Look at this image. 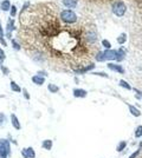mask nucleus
<instances>
[{
	"mask_svg": "<svg viewBox=\"0 0 142 158\" xmlns=\"http://www.w3.org/2000/svg\"><path fill=\"white\" fill-rule=\"evenodd\" d=\"M62 21H64L65 24H75L77 21V15L72 10H64L61 12Z\"/></svg>",
	"mask_w": 142,
	"mask_h": 158,
	"instance_id": "nucleus-1",
	"label": "nucleus"
},
{
	"mask_svg": "<svg viewBox=\"0 0 142 158\" xmlns=\"http://www.w3.org/2000/svg\"><path fill=\"white\" fill-rule=\"evenodd\" d=\"M111 10H113V13L115 14V15H117V17H123L126 14V12H127V6H126V4L123 1L117 0V1H115L113 4Z\"/></svg>",
	"mask_w": 142,
	"mask_h": 158,
	"instance_id": "nucleus-2",
	"label": "nucleus"
},
{
	"mask_svg": "<svg viewBox=\"0 0 142 158\" xmlns=\"http://www.w3.org/2000/svg\"><path fill=\"white\" fill-rule=\"evenodd\" d=\"M11 155V145L7 139H0V158H7Z\"/></svg>",
	"mask_w": 142,
	"mask_h": 158,
	"instance_id": "nucleus-3",
	"label": "nucleus"
},
{
	"mask_svg": "<svg viewBox=\"0 0 142 158\" xmlns=\"http://www.w3.org/2000/svg\"><path fill=\"white\" fill-rule=\"evenodd\" d=\"M23 157L24 158H36V152H34L33 148H26L21 150Z\"/></svg>",
	"mask_w": 142,
	"mask_h": 158,
	"instance_id": "nucleus-4",
	"label": "nucleus"
},
{
	"mask_svg": "<svg viewBox=\"0 0 142 158\" xmlns=\"http://www.w3.org/2000/svg\"><path fill=\"white\" fill-rule=\"evenodd\" d=\"M104 56V60H115L116 58V50H107L103 52Z\"/></svg>",
	"mask_w": 142,
	"mask_h": 158,
	"instance_id": "nucleus-5",
	"label": "nucleus"
},
{
	"mask_svg": "<svg viewBox=\"0 0 142 158\" xmlns=\"http://www.w3.org/2000/svg\"><path fill=\"white\" fill-rule=\"evenodd\" d=\"M108 69L109 70H113L114 72H118V73H124V69L122 67L121 65H117V64H113V63H109L108 64Z\"/></svg>",
	"mask_w": 142,
	"mask_h": 158,
	"instance_id": "nucleus-6",
	"label": "nucleus"
},
{
	"mask_svg": "<svg viewBox=\"0 0 142 158\" xmlns=\"http://www.w3.org/2000/svg\"><path fill=\"white\" fill-rule=\"evenodd\" d=\"M87 94H88V92L83 89H75L74 90V97H76V98H85Z\"/></svg>",
	"mask_w": 142,
	"mask_h": 158,
	"instance_id": "nucleus-7",
	"label": "nucleus"
},
{
	"mask_svg": "<svg viewBox=\"0 0 142 158\" xmlns=\"http://www.w3.org/2000/svg\"><path fill=\"white\" fill-rule=\"evenodd\" d=\"M126 58V48H120V50H116V61H122Z\"/></svg>",
	"mask_w": 142,
	"mask_h": 158,
	"instance_id": "nucleus-8",
	"label": "nucleus"
},
{
	"mask_svg": "<svg viewBox=\"0 0 142 158\" xmlns=\"http://www.w3.org/2000/svg\"><path fill=\"white\" fill-rule=\"evenodd\" d=\"M14 30V21L12 18H10L7 21V27H6V34L8 38H11V32Z\"/></svg>",
	"mask_w": 142,
	"mask_h": 158,
	"instance_id": "nucleus-9",
	"label": "nucleus"
},
{
	"mask_svg": "<svg viewBox=\"0 0 142 158\" xmlns=\"http://www.w3.org/2000/svg\"><path fill=\"white\" fill-rule=\"evenodd\" d=\"M11 123H12V125H13V127L15 130H20L21 129L20 123H19V120H18V117H17L14 113L11 114Z\"/></svg>",
	"mask_w": 142,
	"mask_h": 158,
	"instance_id": "nucleus-10",
	"label": "nucleus"
},
{
	"mask_svg": "<svg viewBox=\"0 0 142 158\" xmlns=\"http://www.w3.org/2000/svg\"><path fill=\"white\" fill-rule=\"evenodd\" d=\"M78 4V0H63V5L65 7H68L69 10L75 8Z\"/></svg>",
	"mask_w": 142,
	"mask_h": 158,
	"instance_id": "nucleus-11",
	"label": "nucleus"
},
{
	"mask_svg": "<svg viewBox=\"0 0 142 158\" xmlns=\"http://www.w3.org/2000/svg\"><path fill=\"white\" fill-rule=\"evenodd\" d=\"M11 7H12V5H11V2L8 0H2L0 2V10L1 11H10Z\"/></svg>",
	"mask_w": 142,
	"mask_h": 158,
	"instance_id": "nucleus-12",
	"label": "nucleus"
},
{
	"mask_svg": "<svg viewBox=\"0 0 142 158\" xmlns=\"http://www.w3.org/2000/svg\"><path fill=\"white\" fill-rule=\"evenodd\" d=\"M32 81H33L36 85H43V84L45 83V78L39 76V74H37V76H33V77H32Z\"/></svg>",
	"mask_w": 142,
	"mask_h": 158,
	"instance_id": "nucleus-13",
	"label": "nucleus"
},
{
	"mask_svg": "<svg viewBox=\"0 0 142 158\" xmlns=\"http://www.w3.org/2000/svg\"><path fill=\"white\" fill-rule=\"evenodd\" d=\"M128 109H129V111H130V113H131L134 117H140V116H141V111H140L137 107H135L134 105H130V104H129Z\"/></svg>",
	"mask_w": 142,
	"mask_h": 158,
	"instance_id": "nucleus-14",
	"label": "nucleus"
},
{
	"mask_svg": "<svg viewBox=\"0 0 142 158\" xmlns=\"http://www.w3.org/2000/svg\"><path fill=\"white\" fill-rule=\"evenodd\" d=\"M52 145H54V143H52L51 139H45V140H43V143H41V146H43L45 150H47V151L52 150Z\"/></svg>",
	"mask_w": 142,
	"mask_h": 158,
	"instance_id": "nucleus-15",
	"label": "nucleus"
},
{
	"mask_svg": "<svg viewBox=\"0 0 142 158\" xmlns=\"http://www.w3.org/2000/svg\"><path fill=\"white\" fill-rule=\"evenodd\" d=\"M95 67V64H90V65L85 66V67H82V69H77V70H74L76 73H85L88 72L89 70H93Z\"/></svg>",
	"mask_w": 142,
	"mask_h": 158,
	"instance_id": "nucleus-16",
	"label": "nucleus"
},
{
	"mask_svg": "<svg viewBox=\"0 0 142 158\" xmlns=\"http://www.w3.org/2000/svg\"><path fill=\"white\" fill-rule=\"evenodd\" d=\"M127 145H128V143H127L126 140H121V142L117 144V146H116V151H117V152L123 151V150L127 148Z\"/></svg>",
	"mask_w": 142,
	"mask_h": 158,
	"instance_id": "nucleus-17",
	"label": "nucleus"
},
{
	"mask_svg": "<svg viewBox=\"0 0 142 158\" xmlns=\"http://www.w3.org/2000/svg\"><path fill=\"white\" fill-rule=\"evenodd\" d=\"M127 41V34L126 33H121L118 37H117V43L118 44H124Z\"/></svg>",
	"mask_w": 142,
	"mask_h": 158,
	"instance_id": "nucleus-18",
	"label": "nucleus"
},
{
	"mask_svg": "<svg viewBox=\"0 0 142 158\" xmlns=\"http://www.w3.org/2000/svg\"><path fill=\"white\" fill-rule=\"evenodd\" d=\"M4 34H5V32H4V28L1 26V21H0V43L6 46L7 44H6V41H5V39H4Z\"/></svg>",
	"mask_w": 142,
	"mask_h": 158,
	"instance_id": "nucleus-19",
	"label": "nucleus"
},
{
	"mask_svg": "<svg viewBox=\"0 0 142 158\" xmlns=\"http://www.w3.org/2000/svg\"><path fill=\"white\" fill-rule=\"evenodd\" d=\"M47 89H49L50 92H52V93H57L58 91H59V87H58L57 85H54V84H49Z\"/></svg>",
	"mask_w": 142,
	"mask_h": 158,
	"instance_id": "nucleus-20",
	"label": "nucleus"
},
{
	"mask_svg": "<svg viewBox=\"0 0 142 158\" xmlns=\"http://www.w3.org/2000/svg\"><path fill=\"white\" fill-rule=\"evenodd\" d=\"M118 84H120V86H121V87H123V89L131 90V86L129 85V84L127 83V81H126V80H123V79H122V80H120V83H118Z\"/></svg>",
	"mask_w": 142,
	"mask_h": 158,
	"instance_id": "nucleus-21",
	"label": "nucleus"
},
{
	"mask_svg": "<svg viewBox=\"0 0 142 158\" xmlns=\"http://www.w3.org/2000/svg\"><path fill=\"white\" fill-rule=\"evenodd\" d=\"M11 89L15 92H21V89L19 87V85L17 83H14V81H11Z\"/></svg>",
	"mask_w": 142,
	"mask_h": 158,
	"instance_id": "nucleus-22",
	"label": "nucleus"
},
{
	"mask_svg": "<svg viewBox=\"0 0 142 158\" xmlns=\"http://www.w3.org/2000/svg\"><path fill=\"white\" fill-rule=\"evenodd\" d=\"M135 137H136V138H140V137H142V125H139L137 127H136Z\"/></svg>",
	"mask_w": 142,
	"mask_h": 158,
	"instance_id": "nucleus-23",
	"label": "nucleus"
},
{
	"mask_svg": "<svg viewBox=\"0 0 142 158\" xmlns=\"http://www.w3.org/2000/svg\"><path fill=\"white\" fill-rule=\"evenodd\" d=\"M102 45L105 47L107 50H110V48H111V44H110V41H108L107 39L102 40Z\"/></svg>",
	"mask_w": 142,
	"mask_h": 158,
	"instance_id": "nucleus-24",
	"label": "nucleus"
},
{
	"mask_svg": "<svg viewBox=\"0 0 142 158\" xmlns=\"http://www.w3.org/2000/svg\"><path fill=\"white\" fill-rule=\"evenodd\" d=\"M6 124V117L4 113H0V126L5 125Z\"/></svg>",
	"mask_w": 142,
	"mask_h": 158,
	"instance_id": "nucleus-25",
	"label": "nucleus"
},
{
	"mask_svg": "<svg viewBox=\"0 0 142 158\" xmlns=\"http://www.w3.org/2000/svg\"><path fill=\"white\" fill-rule=\"evenodd\" d=\"M96 59L98 61H104V56H103V52H98L96 54Z\"/></svg>",
	"mask_w": 142,
	"mask_h": 158,
	"instance_id": "nucleus-26",
	"label": "nucleus"
},
{
	"mask_svg": "<svg viewBox=\"0 0 142 158\" xmlns=\"http://www.w3.org/2000/svg\"><path fill=\"white\" fill-rule=\"evenodd\" d=\"M10 11H11V17H14V15H15V14H17V7L14 6V5H12V7H11V10H10Z\"/></svg>",
	"mask_w": 142,
	"mask_h": 158,
	"instance_id": "nucleus-27",
	"label": "nucleus"
},
{
	"mask_svg": "<svg viewBox=\"0 0 142 158\" xmlns=\"http://www.w3.org/2000/svg\"><path fill=\"white\" fill-rule=\"evenodd\" d=\"M140 149H139V150H136V151H134L133 152V153H131V155H130V157L129 158H137L139 157V155H140Z\"/></svg>",
	"mask_w": 142,
	"mask_h": 158,
	"instance_id": "nucleus-28",
	"label": "nucleus"
},
{
	"mask_svg": "<svg viewBox=\"0 0 142 158\" xmlns=\"http://www.w3.org/2000/svg\"><path fill=\"white\" fill-rule=\"evenodd\" d=\"M12 46H13L17 51H19V50H20V45H19V44H18L15 40H12Z\"/></svg>",
	"mask_w": 142,
	"mask_h": 158,
	"instance_id": "nucleus-29",
	"label": "nucleus"
},
{
	"mask_svg": "<svg viewBox=\"0 0 142 158\" xmlns=\"http://www.w3.org/2000/svg\"><path fill=\"white\" fill-rule=\"evenodd\" d=\"M4 59H5V52L0 48V61H1V60H4Z\"/></svg>",
	"mask_w": 142,
	"mask_h": 158,
	"instance_id": "nucleus-30",
	"label": "nucleus"
},
{
	"mask_svg": "<svg viewBox=\"0 0 142 158\" xmlns=\"http://www.w3.org/2000/svg\"><path fill=\"white\" fill-rule=\"evenodd\" d=\"M1 70H2V72L5 73V74H8V71H7V67H5V66H1Z\"/></svg>",
	"mask_w": 142,
	"mask_h": 158,
	"instance_id": "nucleus-31",
	"label": "nucleus"
},
{
	"mask_svg": "<svg viewBox=\"0 0 142 158\" xmlns=\"http://www.w3.org/2000/svg\"><path fill=\"white\" fill-rule=\"evenodd\" d=\"M95 74H96V76H101V77H107V74H105V73H102V72H95Z\"/></svg>",
	"mask_w": 142,
	"mask_h": 158,
	"instance_id": "nucleus-32",
	"label": "nucleus"
},
{
	"mask_svg": "<svg viewBox=\"0 0 142 158\" xmlns=\"http://www.w3.org/2000/svg\"><path fill=\"white\" fill-rule=\"evenodd\" d=\"M24 94H25V98H26V99H30V94L27 93L26 90H24Z\"/></svg>",
	"mask_w": 142,
	"mask_h": 158,
	"instance_id": "nucleus-33",
	"label": "nucleus"
},
{
	"mask_svg": "<svg viewBox=\"0 0 142 158\" xmlns=\"http://www.w3.org/2000/svg\"><path fill=\"white\" fill-rule=\"evenodd\" d=\"M140 148H142V142L140 143Z\"/></svg>",
	"mask_w": 142,
	"mask_h": 158,
	"instance_id": "nucleus-34",
	"label": "nucleus"
}]
</instances>
